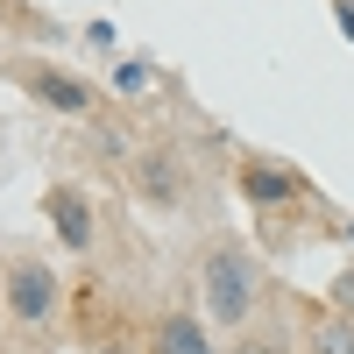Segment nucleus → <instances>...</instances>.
Here are the masks:
<instances>
[{"label":"nucleus","instance_id":"f257e3e1","mask_svg":"<svg viewBox=\"0 0 354 354\" xmlns=\"http://www.w3.org/2000/svg\"><path fill=\"white\" fill-rule=\"evenodd\" d=\"M255 298H262V270H255V255L234 248V241L205 248V262H198V312L213 319V326H248Z\"/></svg>","mask_w":354,"mask_h":354},{"label":"nucleus","instance_id":"f03ea898","mask_svg":"<svg viewBox=\"0 0 354 354\" xmlns=\"http://www.w3.org/2000/svg\"><path fill=\"white\" fill-rule=\"evenodd\" d=\"M0 290H8V319L15 326H50L57 298H64V277H57L43 255H15L8 277H0Z\"/></svg>","mask_w":354,"mask_h":354},{"label":"nucleus","instance_id":"7ed1b4c3","mask_svg":"<svg viewBox=\"0 0 354 354\" xmlns=\"http://www.w3.org/2000/svg\"><path fill=\"white\" fill-rule=\"evenodd\" d=\"M15 85L36 106H50V113H64V121H85L100 100H93V85L85 78H71V71H57V64H15Z\"/></svg>","mask_w":354,"mask_h":354},{"label":"nucleus","instance_id":"20e7f679","mask_svg":"<svg viewBox=\"0 0 354 354\" xmlns=\"http://www.w3.org/2000/svg\"><path fill=\"white\" fill-rule=\"evenodd\" d=\"M50 220H57V241H64L71 255H93V198H85L78 185L50 192Z\"/></svg>","mask_w":354,"mask_h":354},{"label":"nucleus","instance_id":"39448f33","mask_svg":"<svg viewBox=\"0 0 354 354\" xmlns=\"http://www.w3.org/2000/svg\"><path fill=\"white\" fill-rule=\"evenodd\" d=\"M213 319L205 312H170L163 326H156V354H220V340L205 333Z\"/></svg>","mask_w":354,"mask_h":354},{"label":"nucleus","instance_id":"423d86ee","mask_svg":"<svg viewBox=\"0 0 354 354\" xmlns=\"http://www.w3.org/2000/svg\"><path fill=\"white\" fill-rule=\"evenodd\" d=\"M241 192L255 198V205H283V198H298V177H290L283 163H241Z\"/></svg>","mask_w":354,"mask_h":354},{"label":"nucleus","instance_id":"0eeeda50","mask_svg":"<svg viewBox=\"0 0 354 354\" xmlns=\"http://www.w3.org/2000/svg\"><path fill=\"white\" fill-rule=\"evenodd\" d=\"M149 85H156V71L142 64V57H128V64L113 71V93H121V100H142V93H149Z\"/></svg>","mask_w":354,"mask_h":354},{"label":"nucleus","instance_id":"6e6552de","mask_svg":"<svg viewBox=\"0 0 354 354\" xmlns=\"http://www.w3.org/2000/svg\"><path fill=\"white\" fill-rule=\"evenodd\" d=\"M312 354H354V326L347 319H326V326L312 333Z\"/></svg>","mask_w":354,"mask_h":354},{"label":"nucleus","instance_id":"1a4fd4ad","mask_svg":"<svg viewBox=\"0 0 354 354\" xmlns=\"http://www.w3.org/2000/svg\"><path fill=\"white\" fill-rule=\"evenodd\" d=\"M340 28H347V36H354V8H347V0H340Z\"/></svg>","mask_w":354,"mask_h":354}]
</instances>
